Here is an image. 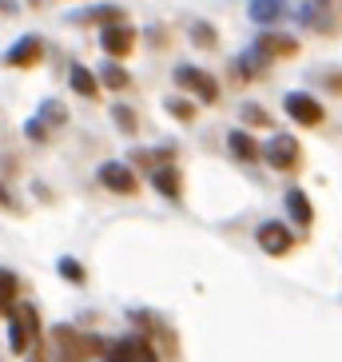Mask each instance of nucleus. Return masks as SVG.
<instances>
[{
	"label": "nucleus",
	"mask_w": 342,
	"mask_h": 362,
	"mask_svg": "<svg viewBox=\"0 0 342 362\" xmlns=\"http://www.w3.org/2000/svg\"><path fill=\"white\" fill-rule=\"evenodd\" d=\"M175 84H179L187 96H195L199 104H215V100H219V80H215L211 72H204V68H195V64L175 68Z\"/></svg>",
	"instance_id": "1"
},
{
	"label": "nucleus",
	"mask_w": 342,
	"mask_h": 362,
	"mask_svg": "<svg viewBox=\"0 0 342 362\" xmlns=\"http://www.w3.org/2000/svg\"><path fill=\"white\" fill-rule=\"evenodd\" d=\"M263 160L275 171H299L302 168V148L295 136H271L263 144Z\"/></svg>",
	"instance_id": "2"
},
{
	"label": "nucleus",
	"mask_w": 342,
	"mask_h": 362,
	"mask_svg": "<svg viewBox=\"0 0 342 362\" xmlns=\"http://www.w3.org/2000/svg\"><path fill=\"white\" fill-rule=\"evenodd\" d=\"M283 112H287L295 124H302V128H319L322 116H326L322 104L310 96V92H287V96H283Z\"/></svg>",
	"instance_id": "3"
},
{
	"label": "nucleus",
	"mask_w": 342,
	"mask_h": 362,
	"mask_svg": "<svg viewBox=\"0 0 342 362\" xmlns=\"http://www.w3.org/2000/svg\"><path fill=\"white\" fill-rule=\"evenodd\" d=\"M255 239H259V247H263L267 255H275V259L290 255V247H295V231H290L283 219H267V223H259Z\"/></svg>",
	"instance_id": "4"
},
{
	"label": "nucleus",
	"mask_w": 342,
	"mask_h": 362,
	"mask_svg": "<svg viewBox=\"0 0 342 362\" xmlns=\"http://www.w3.org/2000/svg\"><path fill=\"white\" fill-rule=\"evenodd\" d=\"M107 358H116V362H160V351H155V342H151L148 334H128V339L112 342Z\"/></svg>",
	"instance_id": "5"
},
{
	"label": "nucleus",
	"mask_w": 342,
	"mask_h": 362,
	"mask_svg": "<svg viewBox=\"0 0 342 362\" xmlns=\"http://www.w3.org/2000/svg\"><path fill=\"white\" fill-rule=\"evenodd\" d=\"M100 44H104L107 60H119V56H128L131 48H136V28L128 24V16L124 21H112L100 28Z\"/></svg>",
	"instance_id": "6"
},
{
	"label": "nucleus",
	"mask_w": 342,
	"mask_h": 362,
	"mask_svg": "<svg viewBox=\"0 0 342 362\" xmlns=\"http://www.w3.org/2000/svg\"><path fill=\"white\" fill-rule=\"evenodd\" d=\"M100 183H104L107 192H116V195H136V187H139L131 163H116V160L100 168Z\"/></svg>",
	"instance_id": "7"
},
{
	"label": "nucleus",
	"mask_w": 342,
	"mask_h": 362,
	"mask_svg": "<svg viewBox=\"0 0 342 362\" xmlns=\"http://www.w3.org/2000/svg\"><path fill=\"white\" fill-rule=\"evenodd\" d=\"M40 56H44V40L40 36H24V40H16L8 52H4V64L8 68H33Z\"/></svg>",
	"instance_id": "8"
},
{
	"label": "nucleus",
	"mask_w": 342,
	"mask_h": 362,
	"mask_svg": "<svg viewBox=\"0 0 342 362\" xmlns=\"http://www.w3.org/2000/svg\"><path fill=\"white\" fill-rule=\"evenodd\" d=\"M151 187L163 195V199H179L183 195V175H179V168L175 163H160V168H151Z\"/></svg>",
	"instance_id": "9"
},
{
	"label": "nucleus",
	"mask_w": 342,
	"mask_h": 362,
	"mask_svg": "<svg viewBox=\"0 0 342 362\" xmlns=\"http://www.w3.org/2000/svg\"><path fill=\"white\" fill-rule=\"evenodd\" d=\"M227 151H231L239 163H259L263 160V144H255V136H251L247 128H235L231 136H227Z\"/></svg>",
	"instance_id": "10"
},
{
	"label": "nucleus",
	"mask_w": 342,
	"mask_h": 362,
	"mask_svg": "<svg viewBox=\"0 0 342 362\" xmlns=\"http://www.w3.org/2000/svg\"><path fill=\"white\" fill-rule=\"evenodd\" d=\"M283 207H287L290 223L302 227V231L314 223V207H310V199H307V192H302V187H290V192L283 195Z\"/></svg>",
	"instance_id": "11"
},
{
	"label": "nucleus",
	"mask_w": 342,
	"mask_h": 362,
	"mask_svg": "<svg viewBox=\"0 0 342 362\" xmlns=\"http://www.w3.org/2000/svg\"><path fill=\"white\" fill-rule=\"evenodd\" d=\"M271 64H275V60H271V56H263L255 44H251V48H247V52L235 60V72H239V80H259V76L267 72Z\"/></svg>",
	"instance_id": "12"
},
{
	"label": "nucleus",
	"mask_w": 342,
	"mask_h": 362,
	"mask_svg": "<svg viewBox=\"0 0 342 362\" xmlns=\"http://www.w3.org/2000/svg\"><path fill=\"white\" fill-rule=\"evenodd\" d=\"M255 48L263 56H271V60H278V56H295L299 52V44H295V36H283V33H263L255 40Z\"/></svg>",
	"instance_id": "13"
},
{
	"label": "nucleus",
	"mask_w": 342,
	"mask_h": 362,
	"mask_svg": "<svg viewBox=\"0 0 342 362\" xmlns=\"http://www.w3.org/2000/svg\"><path fill=\"white\" fill-rule=\"evenodd\" d=\"M68 84H72L76 96H84V100H96V96H100V80H96V72H92V68H84V64H76V68H72Z\"/></svg>",
	"instance_id": "14"
},
{
	"label": "nucleus",
	"mask_w": 342,
	"mask_h": 362,
	"mask_svg": "<svg viewBox=\"0 0 342 362\" xmlns=\"http://www.w3.org/2000/svg\"><path fill=\"white\" fill-rule=\"evenodd\" d=\"M283 8H287V0H251V4H247L251 21H259V24L278 21V16H283Z\"/></svg>",
	"instance_id": "15"
},
{
	"label": "nucleus",
	"mask_w": 342,
	"mask_h": 362,
	"mask_svg": "<svg viewBox=\"0 0 342 362\" xmlns=\"http://www.w3.org/2000/svg\"><path fill=\"white\" fill-rule=\"evenodd\" d=\"M28 342H33V334H28V327H24V319L16 315V307L8 310V346L16 354H24L28 351Z\"/></svg>",
	"instance_id": "16"
},
{
	"label": "nucleus",
	"mask_w": 342,
	"mask_h": 362,
	"mask_svg": "<svg viewBox=\"0 0 342 362\" xmlns=\"http://www.w3.org/2000/svg\"><path fill=\"white\" fill-rule=\"evenodd\" d=\"M128 68L119 64V60H104V68H100V84L112 88V92H119V88H128Z\"/></svg>",
	"instance_id": "17"
},
{
	"label": "nucleus",
	"mask_w": 342,
	"mask_h": 362,
	"mask_svg": "<svg viewBox=\"0 0 342 362\" xmlns=\"http://www.w3.org/2000/svg\"><path fill=\"white\" fill-rule=\"evenodd\" d=\"M16 291H20L16 275H12V271H0V310H4V315H8L12 303H16Z\"/></svg>",
	"instance_id": "18"
},
{
	"label": "nucleus",
	"mask_w": 342,
	"mask_h": 362,
	"mask_svg": "<svg viewBox=\"0 0 342 362\" xmlns=\"http://www.w3.org/2000/svg\"><path fill=\"white\" fill-rule=\"evenodd\" d=\"M163 107H167L171 119H179V124H191V119H195V104H191L187 96H171Z\"/></svg>",
	"instance_id": "19"
},
{
	"label": "nucleus",
	"mask_w": 342,
	"mask_h": 362,
	"mask_svg": "<svg viewBox=\"0 0 342 362\" xmlns=\"http://www.w3.org/2000/svg\"><path fill=\"white\" fill-rule=\"evenodd\" d=\"M80 21H96V24H112V21H124V8L116 4H96V8H88Z\"/></svg>",
	"instance_id": "20"
},
{
	"label": "nucleus",
	"mask_w": 342,
	"mask_h": 362,
	"mask_svg": "<svg viewBox=\"0 0 342 362\" xmlns=\"http://www.w3.org/2000/svg\"><path fill=\"white\" fill-rule=\"evenodd\" d=\"M112 119H116V128H119V132H128V136H131V132L139 128L136 112H131L128 104H112Z\"/></svg>",
	"instance_id": "21"
},
{
	"label": "nucleus",
	"mask_w": 342,
	"mask_h": 362,
	"mask_svg": "<svg viewBox=\"0 0 342 362\" xmlns=\"http://www.w3.org/2000/svg\"><path fill=\"white\" fill-rule=\"evenodd\" d=\"M191 40L199 44V48H215V44H219V36H215V28L207 21H195L191 24Z\"/></svg>",
	"instance_id": "22"
},
{
	"label": "nucleus",
	"mask_w": 342,
	"mask_h": 362,
	"mask_svg": "<svg viewBox=\"0 0 342 362\" xmlns=\"http://www.w3.org/2000/svg\"><path fill=\"white\" fill-rule=\"evenodd\" d=\"M243 124L247 128H271V116L259 104H243Z\"/></svg>",
	"instance_id": "23"
},
{
	"label": "nucleus",
	"mask_w": 342,
	"mask_h": 362,
	"mask_svg": "<svg viewBox=\"0 0 342 362\" xmlns=\"http://www.w3.org/2000/svg\"><path fill=\"white\" fill-rule=\"evenodd\" d=\"M56 271H60V275L68 279V283H76V287H80V283H84V267L76 263V259H60V263H56Z\"/></svg>",
	"instance_id": "24"
},
{
	"label": "nucleus",
	"mask_w": 342,
	"mask_h": 362,
	"mask_svg": "<svg viewBox=\"0 0 342 362\" xmlns=\"http://www.w3.org/2000/svg\"><path fill=\"white\" fill-rule=\"evenodd\" d=\"M16 315L24 319L28 334H33V339H40V315H36V307H33V303H20V307H16Z\"/></svg>",
	"instance_id": "25"
},
{
	"label": "nucleus",
	"mask_w": 342,
	"mask_h": 362,
	"mask_svg": "<svg viewBox=\"0 0 342 362\" xmlns=\"http://www.w3.org/2000/svg\"><path fill=\"white\" fill-rule=\"evenodd\" d=\"M40 119H44V124H64V107H60V104H56V100H48V104H44L40 107Z\"/></svg>",
	"instance_id": "26"
},
{
	"label": "nucleus",
	"mask_w": 342,
	"mask_h": 362,
	"mask_svg": "<svg viewBox=\"0 0 342 362\" xmlns=\"http://www.w3.org/2000/svg\"><path fill=\"white\" fill-rule=\"evenodd\" d=\"M24 132H28V136H33L36 144H40V139L48 136V124H44V119H28V128H24Z\"/></svg>",
	"instance_id": "27"
},
{
	"label": "nucleus",
	"mask_w": 342,
	"mask_h": 362,
	"mask_svg": "<svg viewBox=\"0 0 342 362\" xmlns=\"http://www.w3.org/2000/svg\"><path fill=\"white\" fill-rule=\"evenodd\" d=\"M0 207H12V195L4 192V183H0Z\"/></svg>",
	"instance_id": "28"
},
{
	"label": "nucleus",
	"mask_w": 342,
	"mask_h": 362,
	"mask_svg": "<svg viewBox=\"0 0 342 362\" xmlns=\"http://www.w3.org/2000/svg\"><path fill=\"white\" fill-rule=\"evenodd\" d=\"M16 8V0H0V12H12Z\"/></svg>",
	"instance_id": "29"
},
{
	"label": "nucleus",
	"mask_w": 342,
	"mask_h": 362,
	"mask_svg": "<svg viewBox=\"0 0 342 362\" xmlns=\"http://www.w3.org/2000/svg\"><path fill=\"white\" fill-rule=\"evenodd\" d=\"M104 362H116V358H104Z\"/></svg>",
	"instance_id": "30"
}]
</instances>
